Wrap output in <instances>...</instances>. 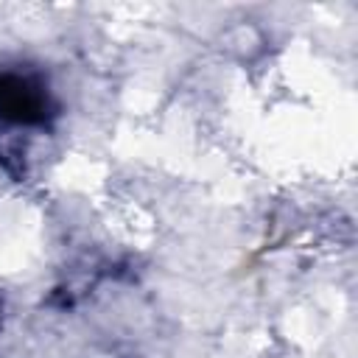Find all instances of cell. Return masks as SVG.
<instances>
[{
    "mask_svg": "<svg viewBox=\"0 0 358 358\" xmlns=\"http://www.w3.org/2000/svg\"><path fill=\"white\" fill-rule=\"evenodd\" d=\"M59 115L45 76L34 67H0V126L3 129H45Z\"/></svg>",
    "mask_w": 358,
    "mask_h": 358,
    "instance_id": "1",
    "label": "cell"
}]
</instances>
